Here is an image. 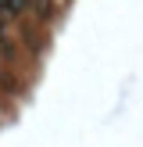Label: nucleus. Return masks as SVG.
Returning a JSON list of instances; mask_svg holds the SVG:
<instances>
[{"label": "nucleus", "mask_w": 143, "mask_h": 147, "mask_svg": "<svg viewBox=\"0 0 143 147\" xmlns=\"http://www.w3.org/2000/svg\"><path fill=\"white\" fill-rule=\"evenodd\" d=\"M25 4H29V0H18V7H25Z\"/></svg>", "instance_id": "f257e3e1"}]
</instances>
